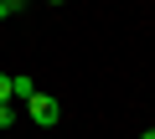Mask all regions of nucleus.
I'll return each instance as SVG.
<instances>
[{
    "label": "nucleus",
    "instance_id": "f257e3e1",
    "mask_svg": "<svg viewBox=\"0 0 155 139\" xmlns=\"http://www.w3.org/2000/svg\"><path fill=\"white\" fill-rule=\"evenodd\" d=\"M26 113H31V124H41V129H57V124H62V103H57L52 93H41V88H36V98L26 103Z\"/></svg>",
    "mask_w": 155,
    "mask_h": 139
},
{
    "label": "nucleus",
    "instance_id": "f03ea898",
    "mask_svg": "<svg viewBox=\"0 0 155 139\" xmlns=\"http://www.w3.org/2000/svg\"><path fill=\"white\" fill-rule=\"evenodd\" d=\"M16 98H21V103H31V98H36V83H31L26 72H11V103H16Z\"/></svg>",
    "mask_w": 155,
    "mask_h": 139
},
{
    "label": "nucleus",
    "instance_id": "7ed1b4c3",
    "mask_svg": "<svg viewBox=\"0 0 155 139\" xmlns=\"http://www.w3.org/2000/svg\"><path fill=\"white\" fill-rule=\"evenodd\" d=\"M11 16H21V0H0V21H11Z\"/></svg>",
    "mask_w": 155,
    "mask_h": 139
},
{
    "label": "nucleus",
    "instance_id": "20e7f679",
    "mask_svg": "<svg viewBox=\"0 0 155 139\" xmlns=\"http://www.w3.org/2000/svg\"><path fill=\"white\" fill-rule=\"evenodd\" d=\"M0 129H16V108L11 103H0Z\"/></svg>",
    "mask_w": 155,
    "mask_h": 139
},
{
    "label": "nucleus",
    "instance_id": "39448f33",
    "mask_svg": "<svg viewBox=\"0 0 155 139\" xmlns=\"http://www.w3.org/2000/svg\"><path fill=\"white\" fill-rule=\"evenodd\" d=\"M0 103H11V72H0Z\"/></svg>",
    "mask_w": 155,
    "mask_h": 139
},
{
    "label": "nucleus",
    "instance_id": "423d86ee",
    "mask_svg": "<svg viewBox=\"0 0 155 139\" xmlns=\"http://www.w3.org/2000/svg\"><path fill=\"white\" fill-rule=\"evenodd\" d=\"M140 139H155V129H145V134H140Z\"/></svg>",
    "mask_w": 155,
    "mask_h": 139
}]
</instances>
